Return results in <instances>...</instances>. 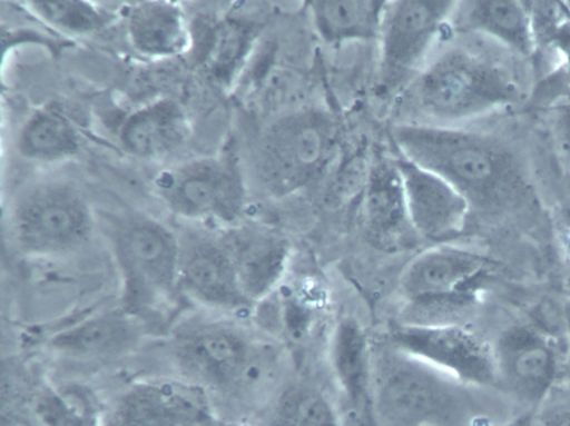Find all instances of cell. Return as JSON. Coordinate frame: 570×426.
Segmentation results:
<instances>
[{"mask_svg":"<svg viewBox=\"0 0 570 426\" xmlns=\"http://www.w3.org/2000/svg\"><path fill=\"white\" fill-rule=\"evenodd\" d=\"M392 138L401 157L444 179L470 210L502 217L534 204L524 159L493 133L402 122L392 129Z\"/></svg>","mask_w":570,"mask_h":426,"instance_id":"1","label":"cell"},{"mask_svg":"<svg viewBox=\"0 0 570 426\" xmlns=\"http://www.w3.org/2000/svg\"><path fill=\"white\" fill-rule=\"evenodd\" d=\"M523 93L511 62L455 44L428 62L396 97L405 123L450 127L513 106Z\"/></svg>","mask_w":570,"mask_h":426,"instance_id":"2","label":"cell"},{"mask_svg":"<svg viewBox=\"0 0 570 426\" xmlns=\"http://www.w3.org/2000/svg\"><path fill=\"white\" fill-rule=\"evenodd\" d=\"M469 386L393 346L372 340L368 405L377 426H464Z\"/></svg>","mask_w":570,"mask_h":426,"instance_id":"3","label":"cell"},{"mask_svg":"<svg viewBox=\"0 0 570 426\" xmlns=\"http://www.w3.org/2000/svg\"><path fill=\"white\" fill-rule=\"evenodd\" d=\"M120 279V306L131 317L146 316L178 290V235L159 220L136 211L100 219Z\"/></svg>","mask_w":570,"mask_h":426,"instance_id":"4","label":"cell"},{"mask_svg":"<svg viewBox=\"0 0 570 426\" xmlns=\"http://www.w3.org/2000/svg\"><path fill=\"white\" fill-rule=\"evenodd\" d=\"M175 364L184 378L225 392L245 389L263 376L274 351L247 328L219 318L181 321L170 341Z\"/></svg>","mask_w":570,"mask_h":426,"instance_id":"5","label":"cell"},{"mask_svg":"<svg viewBox=\"0 0 570 426\" xmlns=\"http://www.w3.org/2000/svg\"><path fill=\"white\" fill-rule=\"evenodd\" d=\"M335 142V122L321 109L301 108L281 116L258 143L257 170L263 185L278 197L301 190L323 171Z\"/></svg>","mask_w":570,"mask_h":426,"instance_id":"6","label":"cell"},{"mask_svg":"<svg viewBox=\"0 0 570 426\" xmlns=\"http://www.w3.org/2000/svg\"><path fill=\"white\" fill-rule=\"evenodd\" d=\"M95 217L72 187L49 182L21 195L9 214V231L18 249L33 258L61 257L90 238Z\"/></svg>","mask_w":570,"mask_h":426,"instance_id":"7","label":"cell"},{"mask_svg":"<svg viewBox=\"0 0 570 426\" xmlns=\"http://www.w3.org/2000/svg\"><path fill=\"white\" fill-rule=\"evenodd\" d=\"M456 1H387L380 30L377 88L396 96L420 72Z\"/></svg>","mask_w":570,"mask_h":426,"instance_id":"8","label":"cell"},{"mask_svg":"<svg viewBox=\"0 0 570 426\" xmlns=\"http://www.w3.org/2000/svg\"><path fill=\"white\" fill-rule=\"evenodd\" d=\"M157 194L167 208L188 220L235 222L245 190L237 167L226 158H202L163 172Z\"/></svg>","mask_w":570,"mask_h":426,"instance_id":"9","label":"cell"},{"mask_svg":"<svg viewBox=\"0 0 570 426\" xmlns=\"http://www.w3.org/2000/svg\"><path fill=\"white\" fill-rule=\"evenodd\" d=\"M491 349L494 387L522 404H541L562 379L564 356L552 336L533 324L507 327Z\"/></svg>","mask_w":570,"mask_h":426,"instance_id":"10","label":"cell"},{"mask_svg":"<svg viewBox=\"0 0 570 426\" xmlns=\"http://www.w3.org/2000/svg\"><path fill=\"white\" fill-rule=\"evenodd\" d=\"M101 426H217L207 389L185 378L136 382L104 408Z\"/></svg>","mask_w":570,"mask_h":426,"instance_id":"11","label":"cell"},{"mask_svg":"<svg viewBox=\"0 0 570 426\" xmlns=\"http://www.w3.org/2000/svg\"><path fill=\"white\" fill-rule=\"evenodd\" d=\"M385 339L471 388L494 387L491 344L461 324L401 323Z\"/></svg>","mask_w":570,"mask_h":426,"instance_id":"12","label":"cell"},{"mask_svg":"<svg viewBox=\"0 0 570 426\" xmlns=\"http://www.w3.org/2000/svg\"><path fill=\"white\" fill-rule=\"evenodd\" d=\"M178 290L215 311L252 309L244 296L224 235L187 229L178 235Z\"/></svg>","mask_w":570,"mask_h":426,"instance_id":"13","label":"cell"},{"mask_svg":"<svg viewBox=\"0 0 570 426\" xmlns=\"http://www.w3.org/2000/svg\"><path fill=\"white\" fill-rule=\"evenodd\" d=\"M493 267L487 256L440 244L415 256L404 268L400 289L406 304L474 299V284Z\"/></svg>","mask_w":570,"mask_h":426,"instance_id":"14","label":"cell"},{"mask_svg":"<svg viewBox=\"0 0 570 426\" xmlns=\"http://www.w3.org/2000/svg\"><path fill=\"white\" fill-rule=\"evenodd\" d=\"M395 165L417 236L442 242L459 235L471 211L465 199L444 179L403 157Z\"/></svg>","mask_w":570,"mask_h":426,"instance_id":"15","label":"cell"},{"mask_svg":"<svg viewBox=\"0 0 570 426\" xmlns=\"http://www.w3.org/2000/svg\"><path fill=\"white\" fill-rule=\"evenodd\" d=\"M361 210L364 234L379 249L397 251L419 237L410 221L395 160L379 159L371 165Z\"/></svg>","mask_w":570,"mask_h":426,"instance_id":"16","label":"cell"},{"mask_svg":"<svg viewBox=\"0 0 570 426\" xmlns=\"http://www.w3.org/2000/svg\"><path fill=\"white\" fill-rule=\"evenodd\" d=\"M223 235L240 289L254 308L281 287L289 262L288 242L256 228H235Z\"/></svg>","mask_w":570,"mask_h":426,"instance_id":"17","label":"cell"},{"mask_svg":"<svg viewBox=\"0 0 570 426\" xmlns=\"http://www.w3.org/2000/svg\"><path fill=\"white\" fill-rule=\"evenodd\" d=\"M458 27L488 36L522 57L535 50L533 12L529 2L518 0H476L461 2Z\"/></svg>","mask_w":570,"mask_h":426,"instance_id":"18","label":"cell"},{"mask_svg":"<svg viewBox=\"0 0 570 426\" xmlns=\"http://www.w3.org/2000/svg\"><path fill=\"white\" fill-rule=\"evenodd\" d=\"M184 110L173 100H159L131 113L124 122L120 141L136 157L157 159L180 148L187 139Z\"/></svg>","mask_w":570,"mask_h":426,"instance_id":"19","label":"cell"},{"mask_svg":"<svg viewBox=\"0 0 570 426\" xmlns=\"http://www.w3.org/2000/svg\"><path fill=\"white\" fill-rule=\"evenodd\" d=\"M104 408L81 384H49L28 398L21 418L26 426H101Z\"/></svg>","mask_w":570,"mask_h":426,"instance_id":"20","label":"cell"},{"mask_svg":"<svg viewBox=\"0 0 570 426\" xmlns=\"http://www.w3.org/2000/svg\"><path fill=\"white\" fill-rule=\"evenodd\" d=\"M330 361L334 379L348 402L353 405L368 403L372 340L356 319L345 316L335 324Z\"/></svg>","mask_w":570,"mask_h":426,"instance_id":"21","label":"cell"},{"mask_svg":"<svg viewBox=\"0 0 570 426\" xmlns=\"http://www.w3.org/2000/svg\"><path fill=\"white\" fill-rule=\"evenodd\" d=\"M130 42L139 52L151 57L179 53L188 42L180 10L168 2H140L127 19Z\"/></svg>","mask_w":570,"mask_h":426,"instance_id":"22","label":"cell"},{"mask_svg":"<svg viewBox=\"0 0 570 426\" xmlns=\"http://www.w3.org/2000/svg\"><path fill=\"white\" fill-rule=\"evenodd\" d=\"M387 1L308 2L316 31L326 42L371 39L380 34Z\"/></svg>","mask_w":570,"mask_h":426,"instance_id":"23","label":"cell"},{"mask_svg":"<svg viewBox=\"0 0 570 426\" xmlns=\"http://www.w3.org/2000/svg\"><path fill=\"white\" fill-rule=\"evenodd\" d=\"M131 316L120 310L100 315L58 334L51 345L76 357H104L128 348L136 339Z\"/></svg>","mask_w":570,"mask_h":426,"instance_id":"24","label":"cell"},{"mask_svg":"<svg viewBox=\"0 0 570 426\" xmlns=\"http://www.w3.org/2000/svg\"><path fill=\"white\" fill-rule=\"evenodd\" d=\"M79 139L70 120L57 108L36 111L23 125L19 151L35 160H57L77 151Z\"/></svg>","mask_w":570,"mask_h":426,"instance_id":"25","label":"cell"},{"mask_svg":"<svg viewBox=\"0 0 570 426\" xmlns=\"http://www.w3.org/2000/svg\"><path fill=\"white\" fill-rule=\"evenodd\" d=\"M271 426H342L332 400L320 389L291 384L277 395L269 413Z\"/></svg>","mask_w":570,"mask_h":426,"instance_id":"26","label":"cell"},{"mask_svg":"<svg viewBox=\"0 0 570 426\" xmlns=\"http://www.w3.org/2000/svg\"><path fill=\"white\" fill-rule=\"evenodd\" d=\"M205 66L220 81L232 79L250 49L255 28L240 20L217 23L209 33Z\"/></svg>","mask_w":570,"mask_h":426,"instance_id":"27","label":"cell"},{"mask_svg":"<svg viewBox=\"0 0 570 426\" xmlns=\"http://www.w3.org/2000/svg\"><path fill=\"white\" fill-rule=\"evenodd\" d=\"M31 4L45 20L71 32H92L106 22L105 16L85 1H32Z\"/></svg>","mask_w":570,"mask_h":426,"instance_id":"28","label":"cell"},{"mask_svg":"<svg viewBox=\"0 0 570 426\" xmlns=\"http://www.w3.org/2000/svg\"><path fill=\"white\" fill-rule=\"evenodd\" d=\"M552 123L558 147L570 164V101L556 109Z\"/></svg>","mask_w":570,"mask_h":426,"instance_id":"29","label":"cell"},{"mask_svg":"<svg viewBox=\"0 0 570 426\" xmlns=\"http://www.w3.org/2000/svg\"><path fill=\"white\" fill-rule=\"evenodd\" d=\"M501 426H546L542 417L531 412L522 413Z\"/></svg>","mask_w":570,"mask_h":426,"instance_id":"30","label":"cell"},{"mask_svg":"<svg viewBox=\"0 0 570 426\" xmlns=\"http://www.w3.org/2000/svg\"><path fill=\"white\" fill-rule=\"evenodd\" d=\"M566 330H567V349L564 353V365L562 379L570 382V303L566 307Z\"/></svg>","mask_w":570,"mask_h":426,"instance_id":"31","label":"cell"},{"mask_svg":"<svg viewBox=\"0 0 570 426\" xmlns=\"http://www.w3.org/2000/svg\"><path fill=\"white\" fill-rule=\"evenodd\" d=\"M546 426H570V409H561L543 418Z\"/></svg>","mask_w":570,"mask_h":426,"instance_id":"32","label":"cell"},{"mask_svg":"<svg viewBox=\"0 0 570 426\" xmlns=\"http://www.w3.org/2000/svg\"><path fill=\"white\" fill-rule=\"evenodd\" d=\"M562 240H563V248L566 250L567 258L570 262V226L566 228Z\"/></svg>","mask_w":570,"mask_h":426,"instance_id":"33","label":"cell"}]
</instances>
